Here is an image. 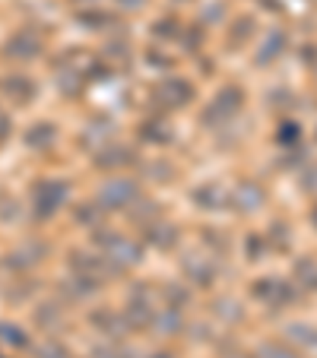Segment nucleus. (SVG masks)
I'll return each mask as SVG.
<instances>
[{"mask_svg": "<svg viewBox=\"0 0 317 358\" xmlns=\"http://www.w3.org/2000/svg\"><path fill=\"white\" fill-rule=\"evenodd\" d=\"M241 101H244V92L238 86H225L223 92H216V99L209 101L206 108H203L200 121L206 124V127H225V124L232 121V117L241 111Z\"/></svg>", "mask_w": 317, "mask_h": 358, "instance_id": "obj_1", "label": "nucleus"}, {"mask_svg": "<svg viewBox=\"0 0 317 358\" xmlns=\"http://www.w3.org/2000/svg\"><path fill=\"white\" fill-rule=\"evenodd\" d=\"M136 196H140V187L130 178H115V181H108L99 190V206H105V210H124Z\"/></svg>", "mask_w": 317, "mask_h": 358, "instance_id": "obj_2", "label": "nucleus"}, {"mask_svg": "<svg viewBox=\"0 0 317 358\" xmlns=\"http://www.w3.org/2000/svg\"><path fill=\"white\" fill-rule=\"evenodd\" d=\"M101 241V254L111 260L115 266H134V264H140V248H136L134 241H127L124 235H105V238H99Z\"/></svg>", "mask_w": 317, "mask_h": 358, "instance_id": "obj_3", "label": "nucleus"}, {"mask_svg": "<svg viewBox=\"0 0 317 358\" xmlns=\"http://www.w3.org/2000/svg\"><path fill=\"white\" fill-rule=\"evenodd\" d=\"M67 200V184L64 181H41L35 184V194H32V206L38 216H51V213Z\"/></svg>", "mask_w": 317, "mask_h": 358, "instance_id": "obj_4", "label": "nucleus"}, {"mask_svg": "<svg viewBox=\"0 0 317 358\" xmlns=\"http://www.w3.org/2000/svg\"><path fill=\"white\" fill-rule=\"evenodd\" d=\"M254 298H260L263 304L270 308H286V304L295 298V289H292L286 279H276V276H267L254 285Z\"/></svg>", "mask_w": 317, "mask_h": 358, "instance_id": "obj_5", "label": "nucleus"}, {"mask_svg": "<svg viewBox=\"0 0 317 358\" xmlns=\"http://www.w3.org/2000/svg\"><path fill=\"white\" fill-rule=\"evenodd\" d=\"M155 99L162 101L165 108H184V105L194 99V86H190L188 80L171 76V80H162L155 86Z\"/></svg>", "mask_w": 317, "mask_h": 358, "instance_id": "obj_6", "label": "nucleus"}, {"mask_svg": "<svg viewBox=\"0 0 317 358\" xmlns=\"http://www.w3.org/2000/svg\"><path fill=\"white\" fill-rule=\"evenodd\" d=\"M7 57H35L41 51V38L32 32V29H22V32H16L13 38L7 41Z\"/></svg>", "mask_w": 317, "mask_h": 358, "instance_id": "obj_7", "label": "nucleus"}, {"mask_svg": "<svg viewBox=\"0 0 317 358\" xmlns=\"http://www.w3.org/2000/svg\"><path fill=\"white\" fill-rule=\"evenodd\" d=\"M232 203H238V210L241 213L257 210V206L263 203V187L254 184V181H241L235 190H232Z\"/></svg>", "mask_w": 317, "mask_h": 358, "instance_id": "obj_8", "label": "nucleus"}, {"mask_svg": "<svg viewBox=\"0 0 317 358\" xmlns=\"http://www.w3.org/2000/svg\"><path fill=\"white\" fill-rule=\"evenodd\" d=\"M0 92L22 105L26 99H32V95H35V83L26 80V76H20V73H13V76H7V80L0 83Z\"/></svg>", "mask_w": 317, "mask_h": 358, "instance_id": "obj_9", "label": "nucleus"}, {"mask_svg": "<svg viewBox=\"0 0 317 358\" xmlns=\"http://www.w3.org/2000/svg\"><path fill=\"white\" fill-rule=\"evenodd\" d=\"M283 48H286V32H270L267 41L260 45V51H257V64H260V67L273 64L279 55H283Z\"/></svg>", "mask_w": 317, "mask_h": 358, "instance_id": "obj_10", "label": "nucleus"}, {"mask_svg": "<svg viewBox=\"0 0 317 358\" xmlns=\"http://www.w3.org/2000/svg\"><path fill=\"white\" fill-rule=\"evenodd\" d=\"M184 273H188V279H194L197 285H209L213 282V276H216V270H213V264L209 260H184Z\"/></svg>", "mask_w": 317, "mask_h": 358, "instance_id": "obj_11", "label": "nucleus"}, {"mask_svg": "<svg viewBox=\"0 0 317 358\" xmlns=\"http://www.w3.org/2000/svg\"><path fill=\"white\" fill-rule=\"evenodd\" d=\"M51 140H55V124H35V127L26 134V143L29 146H35V149L48 146Z\"/></svg>", "mask_w": 317, "mask_h": 358, "instance_id": "obj_12", "label": "nucleus"}, {"mask_svg": "<svg viewBox=\"0 0 317 358\" xmlns=\"http://www.w3.org/2000/svg\"><path fill=\"white\" fill-rule=\"evenodd\" d=\"M289 336L302 345H317V330L314 327H304V324H292L289 327Z\"/></svg>", "mask_w": 317, "mask_h": 358, "instance_id": "obj_13", "label": "nucleus"}, {"mask_svg": "<svg viewBox=\"0 0 317 358\" xmlns=\"http://www.w3.org/2000/svg\"><path fill=\"white\" fill-rule=\"evenodd\" d=\"M260 358H298V355H292L289 349H283V345H276V343H263Z\"/></svg>", "mask_w": 317, "mask_h": 358, "instance_id": "obj_14", "label": "nucleus"}, {"mask_svg": "<svg viewBox=\"0 0 317 358\" xmlns=\"http://www.w3.org/2000/svg\"><path fill=\"white\" fill-rule=\"evenodd\" d=\"M298 273H302V276L308 273V279H302V282H308L311 289H317V264H314V260H304V264H298Z\"/></svg>", "mask_w": 317, "mask_h": 358, "instance_id": "obj_15", "label": "nucleus"}, {"mask_svg": "<svg viewBox=\"0 0 317 358\" xmlns=\"http://www.w3.org/2000/svg\"><path fill=\"white\" fill-rule=\"evenodd\" d=\"M0 336L10 339V343H16V345H26V336H22V333H16V327H10V324L0 327Z\"/></svg>", "mask_w": 317, "mask_h": 358, "instance_id": "obj_16", "label": "nucleus"}, {"mask_svg": "<svg viewBox=\"0 0 317 358\" xmlns=\"http://www.w3.org/2000/svg\"><path fill=\"white\" fill-rule=\"evenodd\" d=\"M108 152L111 156H99V165H121L124 159H127L124 156V149H108Z\"/></svg>", "mask_w": 317, "mask_h": 358, "instance_id": "obj_17", "label": "nucleus"}, {"mask_svg": "<svg viewBox=\"0 0 317 358\" xmlns=\"http://www.w3.org/2000/svg\"><path fill=\"white\" fill-rule=\"evenodd\" d=\"M283 136H279V140L283 143H292V140H298V124H283Z\"/></svg>", "mask_w": 317, "mask_h": 358, "instance_id": "obj_18", "label": "nucleus"}, {"mask_svg": "<svg viewBox=\"0 0 317 358\" xmlns=\"http://www.w3.org/2000/svg\"><path fill=\"white\" fill-rule=\"evenodd\" d=\"M304 187H308V190H317V165H314V169H308V175H304Z\"/></svg>", "mask_w": 317, "mask_h": 358, "instance_id": "obj_19", "label": "nucleus"}, {"mask_svg": "<svg viewBox=\"0 0 317 358\" xmlns=\"http://www.w3.org/2000/svg\"><path fill=\"white\" fill-rule=\"evenodd\" d=\"M10 134V117L7 115H0V140Z\"/></svg>", "mask_w": 317, "mask_h": 358, "instance_id": "obj_20", "label": "nucleus"}, {"mask_svg": "<svg viewBox=\"0 0 317 358\" xmlns=\"http://www.w3.org/2000/svg\"><path fill=\"white\" fill-rule=\"evenodd\" d=\"M118 3H121V7H130V10H136V7H143L146 0H118Z\"/></svg>", "mask_w": 317, "mask_h": 358, "instance_id": "obj_21", "label": "nucleus"}, {"mask_svg": "<svg viewBox=\"0 0 317 358\" xmlns=\"http://www.w3.org/2000/svg\"><path fill=\"white\" fill-rule=\"evenodd\" d=\"M311 222H314V229H317V206L311 210Z\"/></svg>", "mask_w": 317, "mask_h": 358, "instance_id": "obj_22", "label": "nucleus"}]
</instances>
